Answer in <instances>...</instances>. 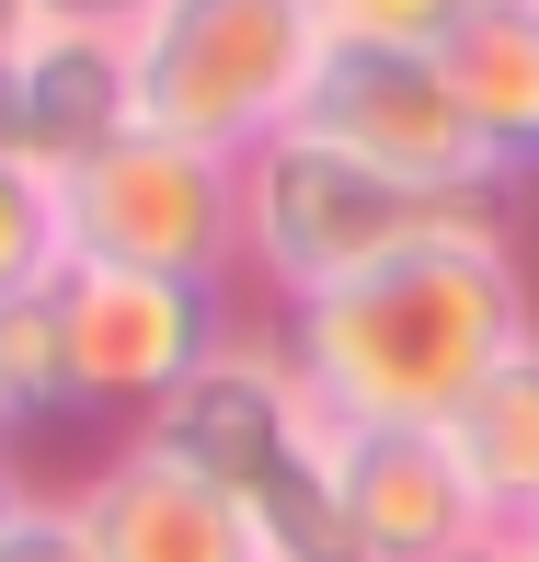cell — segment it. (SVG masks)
<instances>
[{
    "mask_svg": "<svg viewBox=\"0 0 539 562\" xmlns=\"http://www.w3.org/2000/svg\"><path fill=\"white\" fill-rule=\"evenodd\" d=\"M333 471H345V517L368 562H448L494 528L448 425H333Z\"/></svg>",
    "mask_w": 539,
    "mask_h": 562,
    "instance_id": "8",
    "label": "cell"
},
{
    "mask_svg": "<svg viewBox=\"0 0 539 562\" xmlns=\"http://www.w3.org/2000/svg\"><path fill=\"white\" fill-rule=\"evenodd\" d=\"M35 46V0H0V58H23Z\"/></svg>",
    "mask_w": 539,
    "mask_h": 562,
    "instance_id": "21",
    "label": "cell"
},
{
    "mask_svg": "<svg viewBox=\"0 0 539 562\" xmlns=\"http://www.w3.org/2000/svg\"><path fill=\"white\" fill-rule=\"evenodd\" d=\"M471 218H505V207H459V195L391 184V172L345 161L333 138H299V126L242 161V276L276 311H311V299L356 288L368 265L436 241V229H471Z\"/></svg>",
    "mask_w": 539,
    "mask_h": 562,
    "instance_id": "3",
    "label": "cell"
},
{
    "mask_svg": "<svg viewBox=\"0 0 539 562\" xmlns=\"http://www.w3.org/2000/svg\"><path fill=\"white\" fill-rule=\"evenodd\" d=\"M448 562H539V551L517 540V528H482V540H471V551H448Z\"/></svg>",
    "mask_w": 539,
    "mask_h": 562,
    "instance_id": "19",
    "label": "cell"
},
{
    "mask_svg": "<svg viewBox=\"0 0 539 562\" xmlns=\"http://www.w3.org/2000/svg\"><path fill=\"white\" fill-rule=\"evenodd\" d=\"M242 517H252V551L265 562H368V540L345 517V471H333V414L242 494Z\"/></svg>",
    "mask_w": 539,
    "mask_h": 562,
    "instance_id": "13",
    "label": "cell"
},
{
    "mask_svg": "<svg viewBox=\"0 0 539 562\" xmlns=\"http://www.w3.org/2000/svg\"><path fill=\"white\" fill-rule=\"evenodd\" d=\"M311 425H322V402H311V379H299L288 334H229L172 402H149V414H138V448L242 505L276 459L311 437Z\"/></svg>",
    "mask_w": 539,
    "mask_h": 562,
    "instance_id": "7",
    "label": "cell"
},
{
    "mask_svg": "<svg viewBox=\"0 0 539 562\" xmlns=\"http://www.w3.org/2000/svg\"><path fill=\"white\" fill-rule=\"evenodd\" d=\"M448 448H459V471H471V494H482L494 528L539 517V334L448 414Z\"/></svg>",
    "mask_w": 539,
    "mask_h": 562,
    "instance_id": "12",
    "label": "cell"
},
{
    "mask_svg": "<svg viewBox=\"0 0 539 562\" xmlns=\"http://www.w3.org/2000/svg\"><path fill=\"white\" fill-rule=\"evenodd\" d=\"M58 322H69V379L81 414H149L172 402L207 356L242 334L229 288H184V276H126V265H58Z\"/></svg>",
    "mask_w": 539,
    "mask_h": 562,
    "instance_id": "6",
    "label": "cell"
},
{
    "mask_svg": "<svg viewBox=\"0 0 539 562\" xmlns=\"http://www.w3.org/2000/svg\"><path fill=\"white\" fill-rule=\"evenodd\" d=\"M161 12V0H35V35H138V23Z\"/></svg>",
    "mask_w": 539,
    "mask_h": 562,
    "instance_id": "18",
    "label": "cell"
},
{
    "mask_svg": "<svg viewBox=\"0 0 539 562\" xmlns=\"http://www.w3.org/2000/svg\"><path fill=\"white\" fill-rule=\"evenodd\" d=\"M0 562H92L81 517H69V494H46L35 517H12V528H0Z\"/></svg>",
    "mask_w": 539,
    "mask_h": 562,
    "instance_id": "17",
    "label": "cell"
},
{
    "mask_svg": "<svg viewBox=\"0 0 539 562\" xmlns=\"http://www.w3.org/2000/svg\"><path fill=\"white\" fill-rule=\"evenodd\" d=\"M58 414H81V379H69L58 288H35V299L0 311V437H12V425H58Z\"/></svg>",
    "mask_w": 539,
    "mask_h": 562,
    "instance_id": "14",
    "label": "cell"
},
{
    "mask_svg": "<svg viewBox=\"0 0 539 562\" xmlns=\"http://www.w3.org/2000/svg\"><path fill=\"white\" fill-rule=\"evenodd\" d=\"M58 229H69V265L242 288V161H207V149L126 126L115 149L58 172Z\"/></svg>",
    "mask_w": 539,
    "mask_h": 562,
    "instance_id": "4",
    "label": "cell"
},
{
    "mask_svg": "<svg viewBox=\"0 0 539 562\" xmlns=\"http://www.w3.org/2000/svg\"><path fill=\"white\" fill-rule=\"evenodd\" d=\"M0 149H23V104H12V58H0Z\"/></svg>",
    "mask_w": 539,
    "mask_h": 562,
    "instance_id": "22",
    "label": "cell"
},
{
    "mask_svg": "<svg viewBox=\"0 0 539 562\" xmlns=\"http://www.w3.org/2000/svg\"><path fill=\"white\" fill-rule=\"evenodd\" d=\"M35 505H46V494H35L23 471H12V448H0V528H12V517H35Z\"/></svg>",
    "mask_w": 539,
    "mask_h": 562,
    "instance_id": "20",
    "label": "cell"
},
{
    "mask_svg": "<svg viewBox=\"0 0 539 562\" xmlns=\"http://www.w3.org/2000/svg\"><path fill=\"white\" fill-rule=\"evenodd\" d=\"M299 138H333L345 161L391 172V184L459 195V207H505V172L494 149L471 138L448 69L436 58H379V46H322V81L299 104Z\"/></svg>",
    "mask_w": 539,
    "mask_h": 562,
    "instance_id": "5",
    "label": "cell"
},
{
    "mask_svg": "<svg viewBox=\"0 0 539 562\" xmlns=\"http://www.w3.org/2000/svg\"><path fill=\"white\" fill-rule=\"evenodd\" d=\"M276 334H288L299 379L333 425H448L539 334V299H528L517 229L471 218V229H436V241L368 265L356 288L311 299V311H288Z\"/></svg>",
    "mask_w": 539,
    "mask_h": 562,
    "instance_id": "1",
    "label": "cell"
},
{
    "mask_svg": "<svg viewBox=\"0 0 539 562\" xmlns=\"http://www.w3.org/2000/svg\"><path fill=\"white\" fill-rule=\"evenodd\" d=\"M69 517H81L92 562H265L242 505L207 494L195 471H172V459H149L138 437L69 494Z\"/></svg>",
    "mask_w": 539,
    "mask_h": 562,
    "instance_id": "9",
    "label": "cell"
},
{
    "mask_svg": "<svg viewBox=\"0 0 539 562\" xmlns=\"http://www.w3.org/2000/svg\"><path fill=\"white\" fill-rule=\"evenodd\" d=\"M12 104H23V161L35 172H69V161H92V149H115L138 126L115 35H35L12 58Z\"/></svg>",
    "mask_w": 539,
    "mask_h": 562,
    "instance_id": "10",
    "label": "cell"
},
{
    "mask_svg": "<svg viewBox=\"0 0 539 562\" xmlns=\"http://www.w3.org/2000/svg\"><path fill=\"white\" fill-rule=\"evenodd\" d=\"M322 12V46H379V58H436L471 12L494 0H311Z\"/></svg>",
    "mask_w": 539,
    "mask_h": 562,
    "instance_id": "16",
    "label": "cell"
},
{
    "mask_svg": "<svg viewBox=\"0 0 539 562\" xmlns=\"http://www.w3.org/2000/svg\"><path fill=\"white\" fill-rule=\"evenodd\" d=\"M69 229H58V172H35L23 149H0V311L35 288H58Z\"/></svg>",
    "mask_w": 539,
    "mask_h": 562,
    "instance_id": "15",
    "label": "cell"
},
{
    "mask_svg": "<svg viewBox=\"0 0 539 562\" xmlns=\"http://www.w3.org/2000/svg\"><path fill=\"white\" fill-rule=\"evenodd\" d=\"M436 69H448L471 138L494 149L505 195L539 184V0H494V12H471L448 46H436Z\"/></svg>",
    "mask_w": 539,
    "mask_h": 562,
    "instance_id": "11",
    "label": "cell"
},
{
    "mask_svg": "<svg viewBox=\"0 0 539 562\" xmlns=\"http://www.w3.org/2000/svg\"><path fill=\"white\" fill-rule=\"evenodd\" d=\"M517 540H528V551H539V517H528V528H517Z\"/></svg>",
    "mask_w": 539,
    "mask_h": 562,
    "instance_id": "23",
    "label": "cell"
},
{
    "mask_svg": "<svg viewBox=\"0 0 539 562\" xmlns=\"http://www.w3.org/2000/svg\"><path fill=\"white\" fill-rule=\"evenodd\" d=\"M322 81V12L311 0H161L126 35L138 126L207 161H252L299 126Z\"/></svg>",
    "mask_w": 539,
    "mask_h": 562,
    "instance_id": "2",
    "label": "cell"
}]
</instances>
